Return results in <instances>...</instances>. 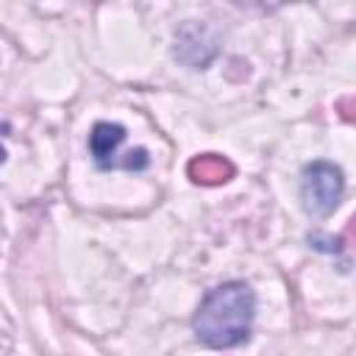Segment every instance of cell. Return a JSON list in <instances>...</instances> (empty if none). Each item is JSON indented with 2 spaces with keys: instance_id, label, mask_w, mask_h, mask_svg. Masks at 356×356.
Instances as JSON below:
<instances>
[{
  "instance_id": "cell-1",
  "label": "cell",
  "mask_w": 356,
  "mask_h": 356,
  "mask_svg": "<svg viewBox=\"0 0 356 356\" xmlns=\"http://www.w3.org/2000/svg\"><path fill=\"white\" fill-rule=\"evenodd\" d=\"M256 314V295L242 281H228L214 286L197 306L192 328L195 337L209 348H236L250 337V323Z\"/></svg>"
},
{
  "instance_id": "cell-3",
  "label": "cell",
  "mask_w": 356,
  "mask_h": 356,
  "mask_svg": "<svg viewBox=\"0 0 356 356\" xmlns=\"http://www.w3.org/2000/svg\"><path fill=\"white\" fill-rule=\"evenodd\" d=\"M122 139H125V128L117 125V122H97V125L92 128V134H89V150H92L95 164H97L100 170L117 167L114 153H117V147L122 145Z\"/></svg>"
},
{
  "instance_id": "cell-6",
  "label": "cell",
  "mask_w": 356,
  "mask_h": 356,
  "mask_svg": "<svg viewBox=\"0 0 356 356\" xmlns=\"http://www.w3.org/2000/svg\"><path fill=\"white\" fill-rule=\"evenodd\" d=\"M345 236H348V239H350V242L356 245V217H353V220L348 222V231H345Z\"/></svg>"
},
{
  "instance_id": "cell-4",
  "label": "cell",
  "mask_w": 356,
  "mask_h": 356,
  "mask_svg": "<svg viewBox=\"0 0 356 356\" xmlns=\"http://www.w3.org/2000/svg\"><path fill=\"white\" fill-rule=\"evenodd\" d=\"M189 178L195 184H203V186H217V184H225L228 178H234V164L225 159V156H217V153H206V156H195L186 167Z\"/></svg>"
},
{
  "instance_id": "cell-5",
  "label": "cell",
  "mask_w": 356,
  "mask_h": 356,
  "mask_svg": "<svg viewBox=\"0 0 356 356\" xmlns=\"http://www.w3.org/2000/svg\"><path fill=\"white\" fill-rule=\"evenodd\" d=\"M339 114L356 125V97H348V100H339Z\"/></svg>"
},
{
  "instance_id": "cell-2",
  "label": "cell",
  "mask_w": 356,
  "mask_h": 356,
  "mask_svg": "<svg viewBox=\"0 0 356 356\" xmlns=\"http://www.w3.org/2000/svg\"><path fill=\"white\" fill-rule=\"evenodd\" d=\"M345 189L342 170L331 161H312L300 172V200L303 209L314 217H325L337 209Z\"/></svg>"
}]
</instances>
